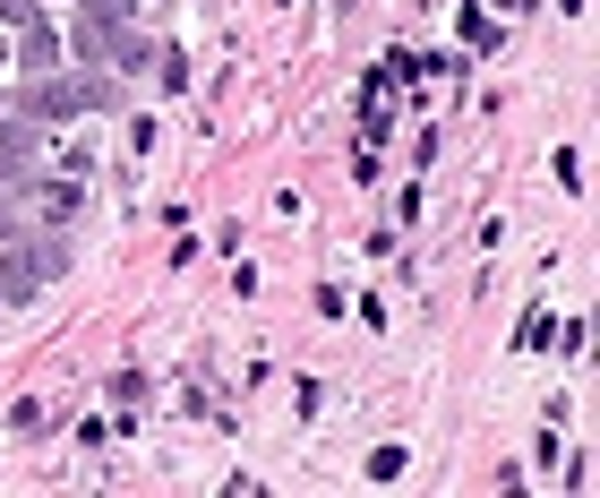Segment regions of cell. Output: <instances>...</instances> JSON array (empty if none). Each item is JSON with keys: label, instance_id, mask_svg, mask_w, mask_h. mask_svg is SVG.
<instances>
[{"label": "cell", "instance_id": "1", "mask_svg": "<svg viewBox=\"0 0 600 498\" xmlns=\"http://www.w3.org/2000/svg\"><path fill=\"white\" fill-rule=\"evenodd\" d=\"M0 52H9V43H0Z\"/></svg>", "mask_w": 600, "mask_h": 498}]
</instances>
